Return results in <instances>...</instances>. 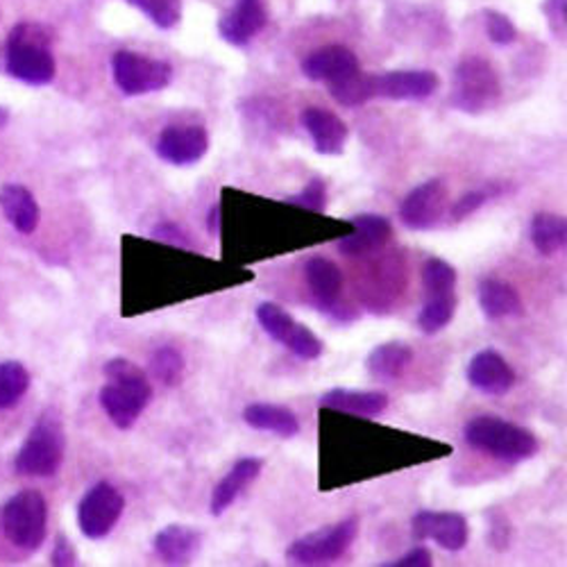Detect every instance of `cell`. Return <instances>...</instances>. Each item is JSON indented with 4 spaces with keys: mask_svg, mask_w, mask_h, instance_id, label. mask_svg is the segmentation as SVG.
<instances>
[{
    "mask_svg": "<svg viewBox=\"0 0 567 567\" xmlns=\"http://www.w3.org/2000/svg\"><path fill=\"white\" fill-rule=\"evenodd\" d=\"M413 361V348L404 341H389L377 346L368 359L365 370L377 382H393L406 372V368Z\"/></svg>",
    "mask_w": 567,
    "mask_h": 567,
    "instance_id": "cb8c5ba5",
    "label": "cell"
},
{
    "mask_svg": "<svg viewBox=\"0 0 567 567\" xmlns=\"http://www.w3.org/2000/svg\"><path fill=\"white\" fill-rule=\"evenodd\" d=\"M284 203H289L293 207H300V209H309V212H324L327 209V186H324V179L322 177H313L300 194L296 196H287L284 198Z\"/></svg>",
    "mask_w": 567,
    "mask_h": 567,
    "instance_id": "836d02e7",
    "label": "cell"
},
{
    "mask_svg": "<svg viewBox=\"0 0 567 567\" xmlns=\"http://www.w3.org/2000/svg\"><path fill=\"white\" fill-rule=\"evenodd\" d=\"M465 443L482 454L506 463H519L538 454L540 441L529 430L497 415L472 417L463 430Z\"/></svg>",
    "mask_w": 567,
    "mask_h": 567,
    "instance_id": "7a4b0ae2",
    "label": "cell"
},
{
    "mask_svg": "<svg viewBox=\"0 0 567 567\" xmlns=\"http://www.w3.org/2000/svg\"><path fill=\"white\" fill-rule=\"evenodd\" d=\"M257 320L272 341L289 348L298 359L316 361L322 357V341L309 327L293 320V316L289 311H284L279 305L261 302L257 307Z\"/></svg>",
    "mask_w": 567,
    "mask_h": 567,
    "instance_id": "9c48e42d",
    "label": "cell"
},
{
    "mask_svg": "<svg viewBox=\"0 0 567 567\" xmlns=\"http://www.w3.org/2000/svg\"><path fill=\"white\" fill-rule=\"evenodd\" d=\"M480 307L491 320L499 318H517L525 313V305L519 293L506 281L484 279L480 284Z\"/></svg>",
    "mask_w": 567,
    "mask_h": 567,
    "instance_id": "4316f807",
    "label": "cell"
},
{
    "mask_svg": "<svg viewBox=\"0 0 567 567\" xmlns=\"http://www.w3.org/2000/svg\"><path fill=\"white\" fill-rule=\"evenodd\" d=\"M0 209L21 234H32L41 218L34 196L21 184H6L0 188Z\"/></svg>",
    "mask_w": 567,
    "mask_h": 567,
    "instance_id": "484cf974",
    "label": "cell"
},
{
    "mask_svg": "<svg viewBox=\"0 0 567 567\" xmlns=\"http://www.w3.org/2000/svg\"><path fill=\"white\" fill-rule=\"evenodd\" d=\"M125 508V497L107 482H99L91 486L78 506V525L80 532L91 538H105L121 519Z\"/></svg>",
    "mask_w": 567,
    "mask_h": 567,
    "instance_id": "30bf717a",
    "label": "cell"
},
{
    "mask_svg": "<svg viewBox=\"0 0 567 567\" xmlns=\"http://www.w3.org/2000/svg\"><path fill=\"white\" fill-rule=\"evenodd\" d=\"M441 80L434 71L368 73V96L389 101H422L436 93Z\"/></svg>",
    "mask_w": 567,
    "mask_h": 567,
    "instance_id": "8fae6325",
    "label": "cell"
},
{
    "mask_svg": "<svg viewBox=\"0 0 567 567\" xmlns=\"http://www.w3.org/2000/svg\"><path fill=\"white\" fill-rule=\"evenodd\" d=\"M359 536V519L348 517L341 523L311 532L293 540L287 549V558L298 565H322L341 558Z\"/></svg>",
    "mask_w": 567,
    "mask_h": 567,
    "instance_id": "52a82bcc",
    "label": "cell"
},
{
    "mask_svg": "<svg viewBox=\"0 0 567 567\" xmlns=\"http://www.w3.org/2000/svg\"><path fill=\"white\" fill-rule=\"evenodd\" d=\"M322 409H332L350 415L361 417H377L382 415L389 406V398L380 391H348V389H332L327 391L320 402Z\"/></svg>",
    "mask_w": 567,
    "mask_h": 567,
    "instance_id": "d4e9b609",
    "label": "cell"
},
{
    "mask_svg": "<svg viewBox=\"0 0 567 567\" xmlns=\"http://www.w3.org/2000/svg\"><path fill=\"white\" fill-rule=\"evenodd\" d=\"M30 389V372L19 361L0 363V409H12Z\"/></svg>",
    "mask_w": 567,
    "mask_h": 567,
    "instance_id": "f546056e",
    "label": "cell"
},
{
    "mask_svg": "<svg viewBox=\"0 0 567 567\" xmlns=\"http://www.w3.org/2000/svg\"><path fill=\"white\" fill-rule=\"evenodd\" d=\"M8 121H10V112L6 107H0V130L8 125Z\"/></svg>",
    "mask_w": 567,
    "mask_h": 567,
    "instance_id": "60d3db41",
    "label": "cell"
},
{
    "mask_svg": "<svg viewBox=\"0 0 567 567\" xmlns=\"http://www.w3.org/2000/svg\"><path fill=\"white\" fill-rule=\"evenodd\" d=\"M354 231L346 239L339 241V252L346 257H361L368 252H374L384 248L391 236H393V225L386 216L380 214H361L352 218Z\"/></svg>",
    "mask_w": 567,
    "mask_h": 567,
    "instance_id": "d6986e66",
    "label": "cell"
},
{
    "mask_svg": "<svg viewBox=\"0 0 567 567\" xmlns=\"http://www.w3.org/2000/svg\"><path fill=\"white\" fill-rule=\"evenodd\" d=\"M465 377L472 389L486 395H506L515 386V372L495 350H482L470 359Z\"/></svg>",
    "mask_w": 567,
    "mask_h": 567,
    "instance_id": "9a60e30c",
    "label": "cell"
},
{
    "mask_svg": "<svg viewBox=\"0 0 567 567\" xmlns=\"http://www.w3.org/2000/svg\"><path fill=\"white\" fill-rule=\"evenodd\" d=\"M64 454L66 434L62 417L55 411H45L21 445L14 465L23 477H53L64 463Z\"/></svg>",
    "mask_w": 567,
    "mask_h": 567,
    "instance_id": "277c9868",
    "label": "cell"
},
{
    "mask_svg": "<svg viewBox=\"0 0 567 567\" xmlns=\"http://www.w3.org/2000/svg\"><path fill=\"white\" fill-rule=\"evenodd\" d=\"M434 563V556L427 547H415V549H409L402 558H395L386 565H395V567H430Z\"/></svg>",
    "mask_w": 567,
    "mask_h": 567,
    "instance_id": "74e56055",
    "label": "cell"
},
{
    "mask_svg": "<svg viewBox=\"0 0 567 567\" xmlns=\"http://www.w3.org/2000/svg\"><path fill=\"white\" fill-rule=\"evenodd\" d=\"M411 529L415 538L434 540L447 551H461L470 538L467 519L454 511H417Z\"/></svg>",
    "mask_w": 567,
    "mask_h": 567,
    "instance_id": "5bb4252c",
    "label": "cell"
},
{
    "mask_svg": "<svg viewBox=\"0 0 567 567\" xmlns=\"http://www.w3.org/2000/svg\"><path fill=\"white\" fill-rule=\"evenodd\" d=\"M51 563L53 565H75L78 556H75V547L66 536H58L55 538V547L51 554Z\"/></svg>",
    "mask_w": 567,
    "mask_h": 567,
    "instance_id": "f35d334b",
    "label": "cell"
},
{
    "mask_svg": "<svg viewBox=\"0 0 567 567\" xmlns=\"http://www.w3.org/2000/svg\"><path fill=\"white\" fill-rule=\"evenodd\" d=\"M218 225H220V207L212 205L209 207V216H207V229L209 234H218Z\"/></svg>",
    "mask_w": 567,
    "mask_h": 567,
    "instance_id": "ab89813d",
    "label": "cell"
},
{
    "mask_svg": "<svg viewBox=\"0 0 567 567\" xmlns=\"http://www.w3.org/2000/svg\"><path fill=\"white\" fill-rule=\"evenodd\" d=\"M302 125L309 132L313 148L318 155H341L348 144V125L334 114L322 107H309L302 112Z\"/></svg>",
    "mask_w": 567,
    "mask_h": 567,
    "instance_id": "ffe728a7",
    "label": "cell"
},
{
    "mask_svg": "<svg viewBox=\"0 0 567 567\" xmlns=\"http://www.w3.org/2000/svg\"><path fill=\"white\" fill-rule=\"evenodd\" d=\"M244 420H246V424H250L252 430L270 432L279 439H293L300 434V420L287 406L252 402L244 409Z\"/></svg>",
    "mask_w": 567,
    "mask_h": 567,
    "instance_id": "603a6c76",
    "label": "cell"
},
{
    "mask_svg": "<svg viewBox=\"0 0 567 567\" xmlns=\"http://www.w3.org/2000/svg\"><path fill=\"white\" fill-rule=\"evenodd\" d=\"M6 69L12 78L43 86L55 78V58L49 45V34L39 25L21 23L12 30L6 49Z\"/></svg>",
    "mask_w": 567,
    "mask_h": 567,
    "instance_id": "3957f363",
    "label": "cell"
},
{
    "mask_svg": "<svg viewBox=\"0 0 567 567\" xmlns=\"http://www.w3.org/2000/svg\"><path fill=\"white\" fill-rule=\"evenodd\" d=\"M155 551L171 565H184L198 556L203 547V534L186 525H168L155 536Z\"/></svg>",
    "mask_w": 567,
    "mask_h": 567,
    "instance_id": "7402d4cb",
    "label": "cell"
},
{
    "mask_svg": "<svg viewBox=\"0 0 567 567\" xmlns=\"http://www.w3.org/2000/svg\"><path fill=\"white\" fill-rule=\"evenodd\" d=\"M268 23L261 0H234V8L220 19L218 32L231 45H248Z\"/></svg>",
    "mask_w": 567,
    "mask_h": 567,
    "instance_id": "2e32d148",
    "label": "cell"
},
{
    "mask_svg": "<svg viewBox=\"0 0 567 567\" xmlns=\"http://www.w3.org/2000/svg\"><path fill=\"white\" fill-rule=\"evenodd\" d=\"M127 3L144 12L162 30L175 28L182 19V0H127Z\"/></svg>",
    "mask_w": 567,
    "mask_h": 567,
    "instance_id": "d6a6232c",
    "label": "cell"
},
{
    "mask_svg": "<svg viewBox=\"0 0 567 567\" xmlns=\"http://www.w3.org/2000/svg\"><path fill=\"white\" fill-rule=\"evenodd\" d=\"M264 470V461L255 458V456H246L241 461H236L231 465V470L220 480V484L214 488L212 493V502H209V511L212 515L220 517L236 499H239L261 475Z\"/></svg>",
    "mask_w": 567,
    "mask_h": 567,
    "instance_id": "44dd1931",
    "label": "cell"
},
{
    "mask_svg": "<svg viewBox=\"0 0 567 567\" xmlns=\"http://www.w3.org/2000/svg\"><path fill=\"white\" fill-rule=\"evenodd\" d=\"M153 239H157V241H162L166 246L192 250V239H188V234L179 225H175V223H159L153 229Z\"/></svg>",
    "mask_w": 567,
    "mask_h": 567,
    "instance_id": "8d00e7d4",
    "label": "cell"
},
{
    "mask_svg": "<svg viewBox=\"0 0 567 567\" xmlns=\"http://www.w3.org/2000/svg\"><path fill=\"white\" fill-rule=\"evenodd\" d=\"M209 151V134L203 125H171L157 138V155L171 166H194Z\"/></svg>",
    "mask_w": 567,
    "mask_h": 567,
    "instance_id": "4fadbf2b",
    "label": "cell"
},
{
    "mask_svg": "<svg viewBox=\"0 0 567 567\" xmlns=\"http://www.w3.org/2000/svg\"><path fill=\"white\" fill-rule=\"evenodd\" d=\"M502 99L499 75L491 62L482 58L463 60L452 78L450 105L465 114H482L493 110Z\"/></svg>",
    "mask_w": 567,
    "mask_h": 567,
    "instance_id": "5b68a950",
    "label": "cell"
},
{
    "mask_svg": "<svg viewBox=\"0 0 567 567\" xmlns=\"http://www.w3.org/2000/svg\"><path fill=\"white\" fill-rule=\"evenodd\" d=\"M484 17H486V32H488L493 43L511 45L517 39V30H515L513 21L506 14L488 10Z\"/></svg>",
    "mask_w": 567,
    "mask_h": 567,
    "instance_id": "d590c367",
    "label": "cell"
},
{
    "mask_svg": "<svg viewBox=\"0 0 567 567\" xmlns=\"http://www.w3.org/2000/svg\"><path fill=\"white\" fill-rule=\"evenodd\" d=\"M497 192L495 188H472V192H467V194H463L458 200H456V205L450 209V216H452V220L454 223H461V220H465L467 216H472L475 212H480L493 196H495Z\"/></svg>",
    "mask_w": 567,
    "mask_h": 567,
    "instance_id": "e575fe53",
    "label": "cell"
},
{
    "mask_svg": "<svg viewBox=\"0 0 567 567\" xmlns=\"http://www.w3.org/2000/svg\"><path fill=\"white\" fill-rule=\"evenodd\" d=\"M107 384L101 389V406L118 430H130L153 400L148 374L130 359H112L103 368Z\"/></svg>",
    "mask_w": 567,
    "mask_h": 567,
    "instance_id": "6da1fadb",
    "label": "cell"
},
{
    "mask_svg": "<svg viewBox=\"0 0 567 567\" xmlns=\"http://www.w3.org/2000/svg\"><path fill=\"white\" fill-rule=\"evenodd\" d=\"M49 506L39 491H21L3 506V532L8 540L25 551H34L45 540Z\"/></svg>",
    "mask_w": 567,
    "mask_h": 567,
    "instance_id": "8992f818",
    "label": "cell"
},
{
    "mask_svg": "<svg viewBox=\"0 0 567 567\" xmlns=\"http://www.w3.org/2000/svg\"><path fill=\"white\" fill-rule=\"evenodd\" d=\"M359 69L357 55L346 49L341 43L324 45V49L313 51L305 62H302V73L313 80V82H324V84H334L341 82L350 75H354Z\"/></svg>",
    "mask_w": 567,
    "mask_h": 567,
    "instance_id": "e0dca14e",
    "label": "cell"
},
{
    "mask_svg": "<svg viewBox=\"0 0 567 567\" xmlns=\"http://www.w3.org/2000/svg\"><path fill=\"white\" fill-rule=\"evenodd\" d=\"M447 212V184L439 177L422 182L400 205V220L415 231L430 229Z\"/></svg>",
    "mask_w": 567,
    "mask_h": 567,
    "instance_id": "7c38bea8",
    "label": "cell"
},
{
    "mask_svg": "<svg viewBox=\"0 0 567 567\" xmlns=\"http://www.w3.org/2000/svg\"><path fill=\"white\" fill-rule=\"evenodd\" d=\"M532 244L543 257H551L567 244L565 218L556 214L540 212L532 220Z\"/></svg>",
    "mask_w": 567,
    "mask_h": 567,
    "instance_id": "83f0119b",
    "label": "cell"
},
{
    "mask_svg": "<svg viewBox=\"0 0 567 567\" xmlns=\"http://www.w3.org/2000/svg\"><path fill=\"white\" fill-rule=\"evenodd\" d=\"M456 311V296H430L424 307L417 313V327L422 334H439L441 329H445Z\"/></svg>",
    "mask_w": 567,
    "mask_h": 567,
    "instance_id": "f1b7e54d",
    "label": "cell"
},
{
    "mask_svg": "<svg viewBox=\"0 0 567 567\" xmlns=\"http://www.w3.org/2000/svg\"><path fill=\"white\" fill-rule=\"evenodd\" d=\"M305 279L318 309L324 313H334L341 289H343L341 268L334 261H329L327 257L313 255L305 261Z\"/></svg>",
    "mask_w": 567,
    "mask_h": 567,
    "instance_id": "ac0fdd59",
    "label": "cell"
},
{
    "mask_svg": "<svg viewBox=\"0 0 567 567\" xmlns=\"http://www.w3.org/2000/svg\"><path fill=\"white\" fill-rule=\"evenodd\" d=\"M116 86L125 96H146V93L162 91L173 80L168 62L153 60L132 51H118L112 60Z\"/></svg>",
    "mask_w": 567,
    "mask_h": 567,
    "instance_id": "ba28073f",
    "label": "cell"
},
{
    "mask_svg": "<svg viewBox=\"0 0 567 567\" xmlns=\"http://www.w3.org/2000/svg\"><path fill=\"white\" fill-rule=\"evenodd\" d=\"M184 372H186V361L177 348L164 346L155 350V354L151 357V374L166 389L179 386L184 380Z\"/></svg>",
    "mask_w": 567,
    "mask_h": 567,
    "instance_id": "4dcf8cb0",
    "label": "cell"
},
{
    "mask_svg": "<svg viewBox=\"0 0 567 567\" xmlns=\"http://www.w3.org/2000/svg\"><path fill=\"white\" fill-rule=\"evenodd\" d=\"M456 268L443 259H427L422 266V284L427 289V296H447L456 289Z\"/></svg>",
    "mask_w": 567,
    "mask_h": 567,
    "instance_id": "1f68e13d",
    "label": "cell"
}]
</instances>
